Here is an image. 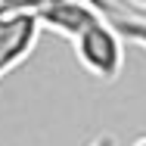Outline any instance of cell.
Segmentation results:
<instances>
[{
  "label": "cell",
  "instance_id": "1",
  "mask_svg": "<svg viewBox=\"0 0 146 146\" xmlns=\"http://www.w3.org/2000/svg\"><path fill=\"white\" fill-rule=\"evenodd\" d=\"M75 56L84 65V72L100 78V81H115L121 75V65H124V40L121 34L112 28V22L103 16L96 19L90 28H84L75 40Z\"/></svg>",
  "mask_w": 146,
  "mask_h": 146
},
{
  "label": "cell",
  "instance_id": "2",
  "mask_svg": "<svg viewBox=\"0 0 146 146\" xmlns=\"http://www.w3.org/2000/svg\"><path fill=\"white\" fill-rule=\"evenodd\" d=\"M31 16L40 25V31L47 28L53 34H62L65 40H75L84 28H90L96 19H103L93 0H40L31 9Z\"/></svg>",
  "mask_w": 146,
  "mask_h": 146
},
{
  "label": "cell",
  "instance_id": "3",
  "mask_svg": "<svg viewBox=\"0 0 146 146\" xmlns=\"http://www.w3.org/2000/svg\"><path fill=\"white\" fill-rule=\"evenodd\" d=\"M40 25L31 13H0V78L19 68L37 47Z\"/></svg>",
  "mask_w": 146,
  "mask_h": 146
},
{
  "label": "cell",
  "instance_id": "4",
  "mask_svg": "<svg viewBox=\"0 0 146 146\" xmlns=\"http://www.w3.org/2000/svg\"><path fill=\"white\" fill-rule=\"evenodd\" d=\"M96 9L112 22V28L121 34V40L127 44H137L140 50H146V16H137V13H124L118 6V0H93Z\"/></svg>",
  "mask_w": 146,
  "mask_h": 146
},
{
  "label": "cell",
  "instance_id": "5",
  "mask_svg": "<svg viewBox=\"0 0 146 146\" xmlns=\"http://www.w3.org/2000/svg\"><path fill=\"white\" fill-rule=\"evenodd\" d=\"M90 146H115V140L103 134V137H96V140H93V143H90Z\"/></svg>",
  "mask_w": 146,
  "mask_h": 146
},
{
  "label": "cell",
  "instance_id": "6",
  "mask_svg": "<svg viewBox=\"0 0 146 146\" xmlns=\"http://www.w3.org/2000/svg\"><path fill=\"white\" fill-rule=\"evenodd\" d=\"M131 146H146V137H137V140H134Z\"/></svg>",
  "mask_w": 146,
  "mask_h": 146
},
{
  "label": "cell",
  "instance_id": "7",
  "mask_svg": "<svg viewBox=\"0 0 146 146\" xmlns=\"http://www.w3.org/2000/svg\"><path fill=\"white\" fill-rule=\"evenodd\" d=\"M131 3H137V6H146V0H131Z\"/></svg>",
  "mask_w": 146,
  "mask_h": 146
}]
</instances>
